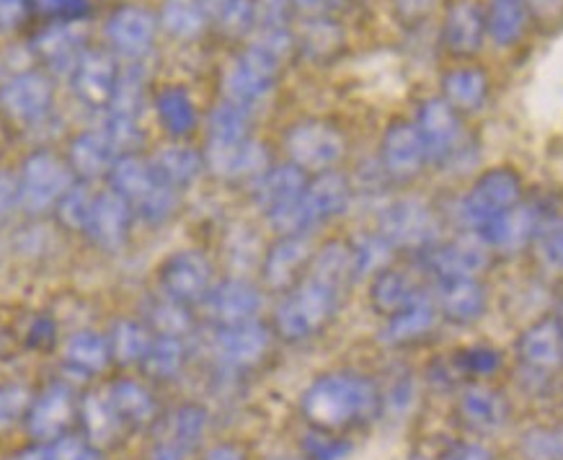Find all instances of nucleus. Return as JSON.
Instances as JSON below:
<instances>
[{
	"label": "nucleus",
	"mask_w": 563,
	"mask_h": 460,
	"mask_svg": "<svg viewBox=\"0 0 563 460\" xmlns=\"http://www.w3.org/2000/svg\"><path fill=\"white\" fill-rule=\"evenodd\" d=\"M383 396L377 385L357 373H325L302 393L300 409L316 429H339L365 425L377 417Z\"/></svg>",
	"instance_id": "f257e3e1"
},
{
	"label": "nucleus",
	"mask_w": 563,
	"mask_h": 460,
	"mask_svg": "<svg viewBox=\"0 0 563 460\" xmlns=\"http://www.w3.org/2000/svg\"><path fill=\"white\" fill-rule=\"evenodd\" d=\"M109 184L111 191H117L132 207V212L151 226H161L179 210V189L161 182L153 163L140 158L137 153L117 158L109 171Z\"/></svg>",
	"instance_id": "f03ea898"
},
{
	"label": "nucleus",
	"mask_w": 563,
	"mask_h": 460,
	"mask_svg": "<svg viewBox=\"0 0 563 460\" xmlns=\"http://www.w3.org/2000/svg\"><path fill=\"white\" fill-rule=\"evenodd\" d=\"M339 295L325 282L306 274L285 298L274 314V329L287 341H306L321 333L331 324L339 308Z\"/></svg>",
	"instance_id": "7ed1b4c3"
},
{
	"label": "nucleus",
	"mask_w": 563,
	"mask_h": 460,
	"mask_svg": "<svg viewBox=\"0 0 563 460\" xmlns=\"http://www.w3.org/2000/svg\"><path fill=\"white\" fill-rule=\"evenodd\" d=\"M70 163L49 151H36L21 163L19 171V191L21 210L29 215H44L55 210L57 202L65 197L73 184H76Z\"/></svg>",
	"instance_id": "20e7f679"
},
{
	"label": "nucleus",
	"mask_w": 563,
	"mask_h": 460,
	"mask_svg": "<svg viewBox=\"0 0 563 460\" xmlns=\"http://www.w3.org/2000/svg\"><path fill=\"white\" fill-rule=\"evenodd\" d=\"M377 233L390 241L393 249L427 251L440 236V222L421 197H401L385 205Z\"/></svg>",
	"instance_id": "39448f33"
},
{
	"label": "nucleus",
	"mask_w": 563,
	"mask_h": 460,
	"mask_svg": "<svg viewBox=\"0 0 563 460\" xmlns=\"http://www.w3.org/2000/svg\"><path fill=\"white\" fill-rule=\"evenodd\" d=\"M285 151L290 155V163L306 171L308 176L323 174L344 158L346 140L329 122L302 120L287 130Z\"/></svg>",
	"instance_id": "423d86ee"
},
{
	"label": "nucleus",
	"mask_w": 563,
	"mask_h": 460,
	"mask_svg": "<svg viewBox=\"0 0 563 460\" xmlns=\"http://www.w3.org/2000/svg\"><path fill=\"white\" fill-rule=\"evenodd\" d=\"M520 197V176L512 168H488L473 182L461 205L463 222L481 233L488 222L517 205Z\"/></svg>",
	"instance_id": "0eeeda50"
},
{
	"label": "nucleus",
	"mask_w": 563,
	"mask_h": 460,
	"mask_svg": "<svg viewBox=\"0 0 563 460\" xmlns=\"http://www.w3.org/2000/svg\"><path fill=\"white\" fill-rule=\"evenodd\" d=\"M282 55L277 50H272L269 44L254 42L246 52H241V57L231 65L225 76V96L228 101L243 103L251 107L258 99H264L266 94L274 88L277 80Z\"/></svg>",
	"instance_id": "6e6552de"
},
{
	"label": "nucleus",
	"mask_w": 563,
	"mask_h": 460,
	"mask_svg": "<svg viewBox=\"0 0 563 460\" xmlns=\"http://www.w3.org/2000/svg\"><path fill=\"white\" fill-rule=\"evenodd\" d=\"M413 124H417L421 143L427 147V158L434 166H448L463 153L461 114L440 96L421 101Z\"/></svg>",
	"instance_id": "1a4fd4ad"
},
{
	"label": "nucleus",
	"mask_w": 563,
	"mask_h": 460,
	"mask_svg": "<svg viewBox=\"0 0 563 460\" xmlns=\"http://www.w3.org/2000/svg\"><path fill=\"white\" fill-rule=\"evenodd\" d=\"M158 280L166 298L195 306L205 303L207 293L212 291V262L197 249L176 251L161 264Z\"/></svg>",
	"instance_id": "9d476101"
},
{
	"label": "nucleus",
	"mask_w": 563,
	"mask_h": 460,
	"mask_svg": "<svg viewBox=\"0 0 563 460\" xmlns=\"http://www.w3.org/2000/svg\"><path fill=\"white\" fill-rule=\"evenodd\" d=\"M429 163L417 124L396 120L385 130L380 143V168L388 182H413Z\"/></svg>",
	"instance_id": "9b49d317"
},
{
	"label": "nucleus",
	"mask_w": 563,
	"mask_h": 460,
	"mask_svg": "<svg viewBox=\"0 0 563 460\" xmlns=\"http://www.w3.org/2000/svg\"><path fill=\"white\" fill-rule=\"evenodd\" d=\"M427 266L437 282L444 280H478L488 266V243L481 233H465L457 239L427 249Z\"/></svg>",
	"instance_id": "f8f14e48"
},
{
	"label": "nucleus",
	"mask_w": 563,
	"mask_h": 460,
	"mask_svg": "<svg viewBox=\"0 0 563 460\" xmlns=\"http://www.w3.org/2000/svg\"><path fill=\"white\" fill-rule=\"evenodd\" d=\"M272 333L264 324L246 321L235 326H218L212 339V354L222 368L246 370L264 360L269 352Z\"/></svg>",
	"instance_id": "ddd939ff"
},
{
	"label": "nucleus",
	"mask_w": 563,
	"mask_h": 460,
	"mask_svg": "<svg viewBox=\"0 0 563 460\" xmlns=\"http://www.w3.org/2000/svg\"><path fill=\"white\" fill-rule=\"evenodd\" d=\"M132 218H135L132 207L117 191L107 189L93 197V207L84 233L93 241L96 249L107 251V254H117V251L128 247Z\"/></svg>",
	"instance_id": "4468645a"
},
{
	"label": "nucleus",
	"mask_w": 563,
	"mask_h": 460,
	"mask_svg": "<svg viewBox=\"0 0 563 460\" xmlns=\"http://www.w3.org/2000/svg\"><path fill=\"white\" fill-rule=\"evenodd\" d=\"M313 247L308 236H279L264 254L262 277L264 285L274 293L292 291L306 277V270L313 259Z\"/></svg>",
	"instance_id": "2eb2a0df"
},
{
	"label": "nucleus",
	"mask_w": 563,
	"mask_h": 460,
	"mask_svg": "<svg viewBox=\"0 0 563 460\" xmlns=\"http://www.w3.org/2000/svg\"><path fill=\"white\" fill-rule=\"evenodd\" d=\"M262 303V291H258L254 282L243 277H228L212 285V291L205 298V308L207 316L218 326H235L256 321Z\"/></svg>",
	"instance_id": "dca6fc26"
},
{
	"label": "nucleus",
	"mask_w": 563,
	"mask_h": 460,
	"mask_svg": "<svg viewBox=\"0 0 563 460\" xmlns=\"http://www.w3.org/2000/svg\"><path fill=\"white\" fill-rule=\"evenodd\" d=\"M205 168L225 182H256L269 168V153L251 138L243 143H210L205 151Z\"/></svg>",
	"instance_id": "f3484780"
},
{
	"label": "nucleus",
	"mask_w": 563,
	"mask_h": 460,
	"mask_svg": "<svg viewBox=\"0 0 563 460\" xmlns=\"http://www.w3.org/2000/svg\"><path fill=\"white\" fill-rule=\"evenodd\" d=\"M52 107V84L42 73H19L0 86V109L13 122H40Z\"/></svg>",
	"instance_id": "a211bd4d"
},
{
	"label": "nucleus",
	"mask_w": 563,
	"mask_h": 460,
	"mask_svg": "<svg viewBox=\"0 0 563 460\" xmlns=\"http://www.w3.org/2000/svg\"><path fill=\"white\" fill-rule=\"evenodd\" d=\"M120 68H117L114 57L101 50H86L80 57L73 76V88H76L78 99L88 107L101 109L109 107L114 88L120 84Z\"/></svg>",
	"instance_id": "6ab92c4d"
},
{
	"label": "nucleus",
	"mask_w": 563,
	"mask_h": 460,
	"mask_svg": "<svg viewBox=\"0 0 563 460\" xmlns=\"http://www.w3.org/2000/svg\"><path fill=\"white\" fill-rule=\"evenodd\" d=\"M80 401H76L68 385H49L40 398L29 406V429L36 440H57L68 432L78 417Z\"/></svg>",
	"instance_id": "aec40b11"
},
{
	"label": "nucleus",
	"mask_w": 563,
	"mask_h": 460,
	"mask_svg": "<svg viewBox=\"0 0 563 460\" xmlns=\"http://www.w3.org/2000/svg\"><path fill=\"white\" fill-rule=\"evenodd\" d=\"M310 176L295 163H282V166H269L254 182V202L264 215H272L282 207L292 205L308 187Z\"/></svg>",
	"instance_id": "412c9836"
},
{
	"label": "nucleus",
	"mask_w": 563,
	"mask_h": 460,
	"mask_svg": "<svg viewBox=\"0 0 563 460\" xmlns=\"http://www.w3.org/2000/svg\"><path fill=\"white\" fill-rule=\"evenodd\" d=\"M155 24L153 13L140 9V6H124L109 19L107 34L111 47H114L124 57H140L153 47L155 40Z\"/></svg>",
	"instance_id": "4be33fe9"
},
{
	"label": "nucleus",
	"mask_w": 563,
	"mask_h": 460,
	"mask_svg": "<svg viewBox=\"0 0 563 460\" xmlns=\"http://www.w3.org/2000/svg\"><path fill=\"white\" fill-rule=\"evenodd\" d=\"M434 306L448 321L473 324L486 314L488 295L478 280H444L437 282Z\"/></svg>",
	"instance_id": "5701e85b"
},
{
	"label": "nucleus",
	"mask_w": 563,
	"mask_h": 460,
	"mask_svg": "<svg viewBox=\"0 0 563 460\" xmlns=\"http://www.w3.org/2000/svg\"><path fill=\"white\" fill-rule=\"evenodd\" d=\"M457 412L465 427L473 429L476 435H488L504 427L507 421V401L499 391L488 388L484 383L465 385L461 398H457Z\"/></svg>",
	"instance_id": "b1692460"
},
{
	"label": "nucleus",
	"mask_w": 563,
	"mask_h": 460,
	"mask_svg": "<svg viewBox=\"0 0 563 460\" xmlns=\"http://www.w3.org/2000/svg\"><path fill=\"white\" fill-rule=\"evenodd\" d=\"M484 34H486V17L481 11V6L473 0H457L453 9L448 11L444 19V44L453 55L471 57L484 47Z\"/></svg>",
	"instance_id": "393cba45"
},
{
	"label": "nucleus",
	"mask_w": 563,
	"mask_h": 460,
	"mask_svg": "<svg viewBox=\"0 0 563 460\" xmlns=\"http://www.w3.org/2000/svg\"><path fill=\"white\" fill-rule=\"evenodd\" d=\"M84 40L86 36L78 24H49L34 40V52L47 68L73 73L86 52Z\"/></svg>",
	"instance_id": "a878e982"
},
{
	"label": "nucleus",
	"mask_w": 563,
	"mask_h": 460,
	"mask_svg": "<svg viewBox=\"0 0 563 460\" xmlns=\"http://www.w3.org/2000/svg\"><path fill=\"white\" fill-rule=\"evenodd\" d=\"M421 298H424V291H421L419 282L409 272L393 270V266L375 274L373 285H369V303L385 318L401 314L404 308L413 306Z\"/></svg>",
	"instance_id": "bb28decb"
},
{
	"label": "nucleus",
	"mask_w": 563,
	"mask_h": 460,
	"mask_svg": "<svg viewBox=\"0 0 563 460\" xmlns=\"http://www.w3.org/2000/svg\"><path fill=\"white\" fill-rule=\"evenodd\" d=\"M120 153L111 145V140L99 132H80L78 138H73L70 151H68V163L76 174V179L91 182L99 179V176H109L111 166H114Z\"/></svg>",
	"instance_id": "cd10ccee"
},
{
	"label": "nucleus",
	"mask_w": 563,
	"mask_h": 460,
	"mask_svg": "<svg viewBox=\"0 0 563 460\" xmlns=\"http://www.w3.org/2000/svg\"><path fill=\"white\" fill-rule=\"evenodd\" d=\"M78 417L84 421L86 429V440L93 445V448H107L120 437L124 429V421L117 414L114 404H111L109 393H86L80 398L78 406Z\"/></svg>",
	"instance_id": "c85d7f7f"
},
{
	"label": "nucleus",
	"mask_w": 563,
	"mask_h": 460,
	"mask_svg": "<svg viewBox=\"0 0 563 460\" xmlns=\"http://www.w3.org/2000/svg\"><path fill=\"white\" fill-rule=\"evenodd\" d=\"M310 277L325 282L336 293H344L346 287L357 280V270H354V251L352 243L346 241H329L316 251L308 266Z\"/></svg>",
	"instance_id": "c756f323"
},
{
	"label": "nucleus",
	"mask_w": 563,
	"mask_h": 460,
	"mask_svg": "<svg viewBox=\"0 0 563 460\" xmlns=\"http://www.w3.org/2000/svg\"><path fill=\"white\" fill-rule=\"evenodd\" d=\"M155 174L161 176V182H166L174 189H187L199 179V174L205 171V155L195 151V147L174 143L161 147L158 153L151 158Z\"/></svg>",
	"instance_id": "7c9ffc66"
},
{
	"label": "nucleus",
	"mask_w": 563,
	"mask_h": 460,
	"mask_svg": "<svg viewBox=\"0 0 563 460\" xmlns=\"http://www.w3.org/2000/svg\"><path fill=\"white\" fill-rule=\"evenodd\" d=\"M437 318H440V310H437L434 300L424 295V298L413 303V306L404 308L401 314L388 318V324H385L383 329V341L393 347L411 344V341L427 337V333L434 329Z\"/></svg>",
	"instance_id": "2f4dec72"
},
{
	"label": "nucleus",
	"mask_w": 563,
	"mask_h": 460,
	"mask_svg": "<svg viewBox=\"0 0 563 460\" xmlns=\"http://www.w3.org/2000/svg\"><path fill=\"white\" fill-rule=\"evenodd\" d=\"M444 101L453 107L457 114H471V111L484 109L488 96V78L478 68H457L448 73L442 80Z\"/></svg>",
	"instance_id": "473e14b6"
},
{
	"label": "nucleus",
	"mask_w": 563,
	"mask_h": 460,
	"mask_svg": "<svg viewBox=\"0 0 563 460\" xmlns=\"http://www.w3.org/2000/svg\"><path fill=\"white\" fill-rule=\"evenodd\" d=\"M155 111H158L161 128L172 138H187L197 128V107L191 96L179 86L166 88L155 99Z\"/></svg>",
	"instance_id": "72a5a7b5"
},
{
	"label": "nucleus",
	"mask_w": 563,
	"mask_h": 460,
	"mask_svg": "<svg viewBox=\"0 0 563 460\" xmlns=\"http://www.w3.org/2000/svg\"><path fill=\"white\" fill-rule=\"evenodd\" d=\"M65 360L84 375L101 373V370H107L111 362L109 337H101L99 331L91 329L76 331L68 339V344H65Z\"/></svg>",
	"instance_id": "f704fd0d"
},
{
	"label": "nucleus",
	"mask_w": 563,
	"mask_h": 460,
	"mask_svg": "<svg viewBox=\"0 0 563 460\" xmlns=\"http://www.w3.org/2000/svg\"><path fill=\"white\" fill-rule=\"evenodd\" d=\"M109 398L124 427H143L155 419V398L145 385L135 381H117L109 388Z\"/></svg>",
	"instance_id": "c9c22d12"
},
{
	"label": "nucleus",
	"mask_w": 563,
	"mask_h": 460,
	"mask_svg": "<svg viewBox=\"0 0 563 460\" xmlns=\"http://www.w3.org/2000/svg\"><path fill=\"white\" fill-rule=\"evenodd\" d=\"M532 230V218L528 207H509L507 212H501L499 218L488 222L481 230V239L488 243V249L496 251H517L528 241Z\"/></svg>",
	"instance_id": "e433bc0d"
},
{
	"label": "nucleus",
	"mask_w": 563,
	"mask_h": 460,
	"mask_svg": "<svg viewBox=\"0 0 563 460\" xmlns=\"http://www.w3.org/2000/svg\"><path fill=\"white\" fill-rule=\"evenodd\" d=\"M151 326L140 321H117L109 331V347H111V360L122 362V365H135V362H143V358L151 350L153 344Z\"/></svg>",
	"instance_id": "4c0bfd02"
},
{
	"label": "nucleus",
	"mask_w": 563,
	"mask_h": 460,
	"mask_svg": "<svg viewBox=\"0 0 563 460\" xmlns=\"http://www.w3.org/2000/svg\"><path fill=\"white\" fill-rule=\"evenodd\" d=\"M205 9L207 24L218 26L222 34H246L256 24L254 0H199Z\"/></svg>",
	"instance_id": "58836bf2"
},
{
	"label": "nucleus",
	"mask_w": 563,
	"mask_h": 460,
	"mask_svg": "<svg viewBox=\"0 0 563 460\" xmlns=\"http://www.w3.org/2000/svg\"><path fill=\"white\" fill-rule=\"evenodd\" d=\"M168 440L163 448L179 452L195 450L199 440H202L205 432H207V412L202 406H195V404H187V406H179L172 414V419H168Z\"/></svg>",
	"instance_id": "ea45409f"
},
{
	"label": "nucleus",
	"mask_w": 563,
	"mask_h": 460,
	"mask_svg": "<svg viewBox=\"0 0 563 460\" xmlns=\"http://www.w3.org/2000/svg\"><path fill=\"white\" fill-rule=\"evenodd\" d=\"M184 362H187V347H184V339L161 337V333H155L151 350H147L140 365L145 368V373L151 377L172 381V377L181 373Z\"/></svg>",
	"instance_id": "a19ab883"
},
{
	"label": "nucleus",
	"mask_w": 563,
	"mask_h": 460,
	"mask_svg": "<svg viewBox=\"0 0 563 460\" xmlns=\"http://www.w3.org/2000/svg\"><path fill=\"white\" fill-rule=\"evenodd\" d=\"M251 107L222 101L210 114V143H243L249 140Z\"/></svg>",
	"instance_id": "79ce46f5"
},
{
	"label": "nucleus",
	"mask_w": 563,
	"mask_h": 460,
	"mask_svg": "<svg viewBox=\"0 0 563 460\" xmlns=\"http://www.w3.org/2000/svg\"><path fill=\"white\" fill-rule=\"evenodd\" d=\"M161 24L179 40H195L205 32L207 17L199 0H166L161 11Z\"/></svg>",
	"instance_id": "37998d69"
},
{
	"label": "nucleus",
	"mask_w": 563,
	"mask_h": 460,
	"mask_svg": "<svg viewBox=\"0 0 563 460\" xmlns=\"http://www.w3.org/2000/svg\"><path fill=\"white\" fill-rule=\"evenodd\" d=\"M11 460H101V452L84 437L63 435L57 440L34 445V448L19 452Z\"/></svg>",
	"instance_id": "c03bdc74"
},
{
	"label": "nucleus",
	"mask_w": 563,
	"mask_h": 460,
	"mask_svg": "<svg viewBox=\"0 0 563 460\" xmlns=\"http://www.w3.org/2000/svg\"><path fill=\"white\" fill-rule=\"evenodd\" d=\"M147 326H151V331L161 333V337L184 339L195 329V318L189 314V306L163 295L161 300H153L147 306Z\"/></svg>",
	"instance_id": "a18cd8bd"
},
{
	"label": "nucleus",
	"mask_w": 563,
	"mask_h": 460,
	"mask_svg": "<svg viewBox=\"0 0 563 460\" xmlns=\"http://www.w3.org/2000/svg\"><path fill=\"white\" fill-rule=\"evenodd\" d=\"M352 251H354V270H357V280L375 277V274L388 270L393 262V254H396V249L390 247V241H385L380 233L360 236L357 241H352Z\"/></svg>",
	"instance_id": "49530a36"
},
{
	"label": "nucleus",
	"mask_w": 563,
	"mask_h": 460,
	"mask_svg": "<svg viewBox=\"0 0 563 460\" xmlns=\"http://www.w3.org/2000/svg\"><path fill=\"white\" fill-rule=\"evenodd\" d=\"M520 358L532 368H548L559 360V337L551 326L538 324L520 339Z\"/></svg>",
	"instance_id": "de8ad7c7"
},
{
	"label": "nucleus",
	"mask_w": 563,
	"mask_h": 460,
	"mask_svg": "<svg viewBox=\"0 0 563 460\" xmlns=\"http://www.w3.org/2000/svg\"><path fill=\"white\" fill-rule=\"evenodd\" d=\"M93 197L96 195L88 191L86 182L73 184V187L65 191V197L55 207L60 226L65 230H86L88 215H91V207H93Z\"/></svg>",
	"instance_id": "09e8293b"
},
{
	"label": "nucleus",
	"mask_w": 563,
	"mask_h": 460,
	"mask_svg": "<svg viewBox=\"0 0 563 460\" xmlns=\"http://www.w3.org/2000/svg\"><path fill=\"white\" fill-rule=\"evenodd\" d=\"M486 32L499 44L512 42L520 34V6L515 0H494L486 13Z\"/></svg>",
	"instance_id": "8fccbe9b"
},
{
	"label": "nucleus",
	"mask_w": 563,
	"mask_h": 460,
	"mask_svg": "<svg viewBox=\"0 0 563 460\" xmlns=\"http://www.w3.org/2000/svg\"><path fill=\"white\" fill-rule=\"evenodd\" d=\"M29 9L49 24H78L88 17V0H29Z\"/></svg>",
	"instance_id": "3c124183"
},
{
	"label": "nucleus",
	"mask_w": 563,
	"mask_h": 460,
	"mask_svg": "<svg viewBox=\"0 0 563 460\" xmlns=\"http://www.w3.org/2000/svg\"><path fill=\"white\" fill-rule=\"evenodd\" d=\"M302 448H306L308 460H346L352 452L350 440H344L336 432H329V429L316 427L306 435Z\"/></svg>",
	"instance_id": "603ef678"
},
{
	"label": "nucleus",
	"mask_w": 563,
	"mask_h": 460,
	"mask_svg": "<svg viewBox=\"0 0 563 460\" xmlns=\"http://www.w3.org/2000/svg\"><path fill=\"white\" fill-rule=\"evenodd\" d=\"M300 42L313 57H325L331 52H336L339 44H342V29L333 24L331 19H313L302 29Z\"/></svg>",
	"instance_id": "864d4df0"
},
{
	"label": "nucleus",
	"mask_w": 563,
	"mask_h": 460,
	"mask_svg": "<svg viewBox=\"0 0 563 460\" xmlns=\"http://www.w3.org/2000/svg\"><path fill=\"white\" fill-rule=\"evenodd\" d=\"M32 406L29 391L24 385H5L0 388V429H9L13 421H19Z\"/></svg>",
	"instance_id": "5fc2aeb1"
},
{
	"label": "nucleus",
	"mask_w": 563,
	"mask_h": 460,
	"mask_svg": "<svg viewBox=\"0 0 563 460\" xmlns=\"http://www.w3.org/2000/svg\"><path fill=\"white\" fill-rule=\"evenodd\" d=\"M16 210H21L19 174L0 168V222L9 220Z\"/></svg>",
	"instance_id": "6e6d98bb"
},
{
	"label": "nucleus",
	"mask_w": 563,
	"mask_h": 460,
	"mask_svg": "<svg viewBox=\"0 0 563 460\" xmlns=\"http://www.w3.org/2000/svg\"><path fill=\"white\" fill-rule=\"evenodd\" d=\"M461 365L473 375H488L499 368V354L488 347H471V350L463 352Z\"/></svg>",
	"instance_id": "4d7b16f0"
},
{
	"label": "nucleus",
	"mask_w": 563,
	"mask_h": 460,
	"mask_svg": "<svg viewBox=\"0 0 563 460\" xmlns=\"http://www.w3.org/2000/svg\"><path fill=\"white\" fill-rule=\"evenodd\" d=\"M292 9H298L302 13L313 19H329L331 13L344 11L350 6V0H290Z\"/></svg>",
	"instance_id": "13d9d810"
},
{
	"label": "nucleus",
	"mask_w": 563,
	"mask_h": 460,
	"mask_svg": "<svg viewBox=\"0 0 563 460\" xmlns=\"http://www.w3.org/2000/svg\"><path fill=\"white\" fill-rule=\"evenodd\" d=\"M393 6H396L398 17H401V19L421 21L434 11L437 0H393Z\"/></svg>",
	"instance_id": "bf43d9fd"
},
{
	"label": "nucleus",
	"mask_w": 563,
	"mask_h": 460,
	"mask_svg": "<svg viewBox=\"0 0 563 460\" xmlns=\"http://www.w3.org/2000/svg\"><path fill=\"white\" fill-rule=\"evenodd\" d=\"M383 404L393 406L396 412H406L409 406L413 404V383L409 377H404V381H398L393 388L388 391V396H383Z\"/></svg>",
	"instance_id": "052dcab7"
},
{
	"label": "nucleus",
	"mask_w": 563,
	"mask_h": 460,
	"mask_svg": "<svg viewBox=\"0 0 563 460\" xmlns=\"http://www.w3.org/2000/svg\"><path fill=\"white\" fill-rule=\"evenodd\" d=\"M29 11V0H0V29L19 26Z\"/></svg>",
	"instance_id": "680f3d73"
},
{
	"label": "nucleus",
	"mask_w": 563,
	"mask_h": 460,
	"mask_svg": "<svg viewBox=\"0 0 563 460\" xmlns=\"http://www.w3.org/2000/svg\"><path fill=\"white\" fill-rule=\"evenodd\" d=\"M440 460H492V452L478 442H463L450 448Z\"/></svg>",
	"instance_id": "e2e57ef3"
},
{
	"label": "nucleus",
	"mask_w": 563,
	"mask_h": 460,
	"mask_svg": "<svg viewBox=\"0 0 563 460\" xmlns=\"http://www.w3.org/2000/svg\"><path fill=\"white\" fill-rule=\"evenodd\" d=\"M52 339H55V324H52L49 318H40V321L32 326V337H29V341H32L34 347H47Z\"/></svg>",
	"instance_id": "0e129e2a"
},
{
	"label": "nucleus",
	"mask_w": 563,
	"mask_h": 460,
	"mask_svg": "<svg viewBox=\"0 0 563 460\" xmlns=\"http://www.w3.org/2000/svg\"><path fill=\"white\" fill-rule=\"evenodd\" d=\"M205 460H246V456L235 445H214L212 450H207Z\"/></svg>",
	"instance_id": "69168bd1"
},
{
	"label": "nucleus",
	"mask_w": 563,
	"mask_h": 460,
	"mask_svg": "<svg viewBox=\"0 0 563 460\" xmlns=\"http://www.w3.org/2000/svg\"><path fill=\"white\" fill-rule=\"evenodd\" d=\"M153 460H181V456H179V452L168 450V448H161V450L153 456Z\"/></svg>",
	"instance_id": "338daca9"
},
{
	"label": "nucleus",
	"mask_w": 563,
	"mask_h": 460,
	"mask_svg": "<svg viewBox=\"0 0 563 460\" xmlns=\"http://www.w3.org/2000/svg\"><path fill=\"white\" fill-rule=\"evenodd\" d=\"M272 460H308V458H272Z\"/></svg>",
	"instance_id": "774afa93"
}]
</instances>
